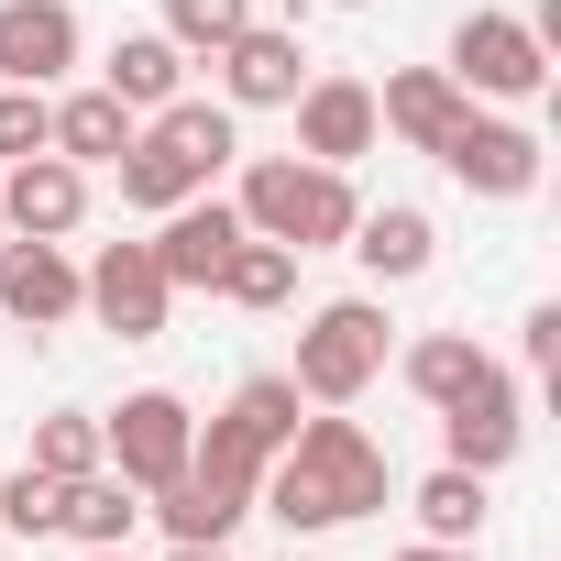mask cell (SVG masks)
I'll return each instance as SVG.
<instances>
[{"mask_svg": "<svg viewBox=\"0 0 561 561\" xmlns=\"http://www.w3.org/2000/svg\"><path fill=\"white\" fill-rule=\"evenodd\" d=\"M298 264H309V253H287V242H264V231H242L209 298H231V309H287V298H298Z\"/></svg>", "mask_w": 561, "mask_h": 561, "instance_id": "23", "label": "cell"}, {"mask_svg": "<svg viewBox=\"0 0 561 561\" xmlns=\"http://www.w3.org/2000/svg\"><path fill=\"white\" fill-rule=\"evenodd\" d=\"M342 12H364V0H342Z\"/></svg>", "mask_w": 561, "mask_h": 561, "instance_id": "35", "label": "cell"}, {"mask_svg": "<svg viewBox=\"0 0 561 561\" xmlns=\"http://www.w3.org/2000/svg\"><path fill=\"white\" fill-rule=\"evenodd\" d=\"M231 209H242V231L287 242V253H342L364 198H353V176H342V165H309V154H253Z\"/></svg>", "mask_w": 561, "mask_h": 561, "instance_id": "2", "label": "cell"}, {"mask_svg": "<svg viewBox=\"0 0 561 561\" xmlns=\"http://www.w3.org/2000/svg\"><path fill=\"white\" fill-rule=\"evenodd\" d=\"M451 78H462V100H539L550 89V45L517 12H462L451 23Z\"/></svg>", "mask_w": 561, "mask_h": 561, "instance_id": "5", "label": "cell"}, {"mask_svg": "<svg viewBox=\"0 0 561 561\" xmlns=\"http://www.w3.org/2000/svg\"><path fill=\"white\" fill-rule=\"evenodd\" d=\"M440 165H451V187H473V198H528V187H539V133H528V122H495V111H462V122L440 133Z\"/></svg>", "mask_w": 561, "mask_h": 561, "instance_id": "7", "label": "cell"}, {"mask_svg": "<svg viewBox=\"0 0 561 561\" xmlns=\"http://www.w3.org/2000/svg\"><path fill=\"white\" fill-rule=\"evenodd\" d=\"M298 408H309V397H298L287 375H242L220 419H231V430H242V440H253V451L275 462V451H287V440H298Z\"/></svg>", "mask_w": 561, "mask_h": 561, "instance_id": "26", "label": "cell"}, {"mask_svg": "<svg viewBox=\"0 0 561 561\" xmlns=\"http://www.w3.org/2000/svg\"><path fill=\"white\" fill-rule=\"evenodd\" d=\"M165 561H231V539H176Z\"/></svg>", "mask_w": 561, "mask_h": 561, "instance_id": "33", "label": "cell"}, {"mask_svg": "<svg viewBox=\"0 0 561 561\" xmlns=\"http://www.w3.org/2000/svg\"><path fill=\"white\" fill-rule=\"evenodd\" d=\"M144 517H165V539H231V528L253 517V495H231V484H209V473H176V484L144 495Z\"/></svg>", "mask_w": 561, "mask_h": 561, "instance_id": "22", "label": "cell"}, {"mask_svg": "<svg viewBox=\"0 0 561 561\" xmlns=\"http://www.w3.org/2000/svg\"><path fill=\"white\" fill-rule=\"evenodd\" d=\"M397 561H484V539H419V550H397Z\"/></svg>", "mask_w": 561, "mask_h": 561, "instance_id": "32", "label": "cell"}, {"mask_svg": "<svg viewBox=\"0 0 561 561\" xmlns=\"http://www.w3.org/2000/svg\"><path fill=\"white\" fill-rule=\"evenodd\" d=\"M100 89H111L122 111H165V100L187 89V56H176L165 34H122V45H111V67H100Z\"/></svg>", "mask_w": 561, "mask_h": 561, "instance_id": "20", "label": "cell"}, {"mask_svg": "<svg viewBox=\"0 0 561 561\" xmlns=\"http://www.w3.org/2000/svg\"><path fill=\"white\" fill-rule=\"evenodd\" d=\"M397 495V462H386V440L364 430V419H298V440L264 462V484H253V506L287 528V539H320V528H353V517H375Z\"/></svg>", "mask_w": 561, "mask_h": 561, "instance_id": "1", "label": "cell"}, {"mask_svg": "<svg viewBox=\"0 0 561 561\" xmlns=\"http://www.w3.org/2000/svg\"><path fill=\"white\" fill-rule=\"evenodd\" d=\"M375 287H408V275H430L440 264V231H430V209H408V198H386V209H353V242H342Z\"/></svg>", "mask_w": 561, "mask_h": 561, "instance_id": "17", "label": "cell"}, {"mask_svg": "<svg viewBox=\"0 0 561 561\" xmlns=\"http://www.w3.org/2000/svg\"><path fill=\"white\" fill-rule=\"evenodd\" d=\"M484 364H495V353H484L473 331H419V342L397 353V375H408V397H419V408H451Z\"/></svg>", "mask_w": 561, "mask_h": 561, "instance_id": "21", "label": "cell"}, {"mask_svg": "<svg viewBox=\"0 0 561 561\" xmlns=\"http://www.w3.org/2000/svg\"><path fill=\"white\" fill-rule=\"evenodd\" d=\"M78 561H133V550H78Z\"/></svg>", "mask_w": 561, "mask_h": 561, "instance_id": "34", "label": "cell"}, {"mask_svg": "<svg viewBox=\"0 0 561 561\" xmlns=\"http://www.w3.org/2000/svg\"><path fill=\"white\" fill-rule=\"evenodd\" d=\"M45 144H56V100L0 78V165H23V154H45Z\"/></svg>", "mask_w": 561, "mask_h": 561, "instance_id": "30", "label": "cell"}, {"mask_svg": "<svg viewBox=\"0 0 561 561\" xmlns=\"http://www.w3.org/2000/svg\"><path fill=\"white\" fill-rule=\"evenodd\" d=\"M0 320H23V331L78 320V253H67V242H23V231H0Z\"/></svg>", "mask_w": 561, "mask_h": 561, "instance_id": "12", "label": "cell"}, {"mask_svg": "<svg viewBox=\"0 0 561 561\" xmlns=\"http://www.w3.org/2000/svg\"><path fill=\"white\" fill-rule=\"evenodd\" d=\"M100 440H111V473L154 495V484H176V473H187V440H198V408H187L176 386H133V397H122V408L100 419Z\"/></svg>", "mask_w": 561, "mask_h": 561, "instance_id": "4", "label": "cell"}, {"mask_svg": "<svg viewBox=\"0 0 561 561\" xmlns=\"http://www.w3.org/2000/svg\"><path fill=\"white\" fill-rule=\"evenodd\" d=\"M375 375H386V298H331V309H309L287 386H298L309 408H353Z\"/></svg>", "mask_w": 561, "mask_h": 561, "instance_id": "3", "label": "cell"}, {"mask_svg": "<svg viewBox=\"0 0 561 561\" xmlns=\"http://www.w3.org/2000/svg\"><path fill=\"white\" fill-rule=\"evenodd\" d=\"M209 67H220V100H231V111H287V100L309 89V45H298V23H242Z\"/></svg>", "mask_w": 561, "mask_h": 561, "instance_id": "9", "label": "cell"}, {"mask_svg": "<svg viewBox=\"0 0 561 561\" xmlns=\"http://www.w3.org/2000/svg\"><path fill=\"white\" fill-rule=\"evenodd\" d=\"M56 506H67V484L56 473H0V539H56Z\"/></svg>", "mask_w": 561, "mask_h": 561, "instance_id": "29", "label": "cell"}, {"mask_svg": "<svg viewBox=\"0 0 561 561\" xmlns=\"http://www.w3.org/2000/svg\"><path fill=\"white\" fill-rule=\"evenodd\" d=\"M231 242H242V209L198 187V198H176V209L154 220V242H144V253H154V275H165V287L187 298V287H220V264H231Z\"/></svg>", "mask_w": 561, "mask_h": 561, "instance_id": "11", "label": "cell"}, {"mask_svg": "<svg viewBox=\"0 0 561 561\" xmlns=\"http://www.w3.org/2000/svg\"><path fill=\"white\" fill-rule=\"evenodd\" d=\"M78 309H89L111 342H154V331H165V309H176V287L154 275V253H144V242H100V253L78 264Z\"/></svg>", "mask_w": 561, "mask_h": 561, "instance_id": "6", "label": "cell"}, {"mask_svg": "<svg viewBox=\"0 0 561 561\" xmlns=\"http://www.w3.org/2000/svg\"><path fill=\"white\" fill-rule=\"evenodd\" d=\"M89 220V165H67L56 144L23 154V165H0V231H23V242H67Z\"/></svg>", "mask_w": 561, "mask_h": 561, "instance_id": "10", "label": "cell"}, {"mask_svg": "<svg viewBox=\"0 0 561 561\" xmlns=\"http://www.w3.org/2000/svg\"><path fill=\"white\" fill-rule=\"evenodd\" d=\"M242 23H253V0H165V23H154V34H165L176 56H220Z\"/></svg>", "mask_w": 561, "mask_h": 561, "instance_id": "28", "label": "cell"}, {"mask_svg": "<svg viewBox=\"0 0 561 561\" xmlns=\"http://www.w3.org/2000/svg\"><path fill=\"white\" fill-rule=\"evenodd\" d=\"M111 176H122V209H144V220H165L176 198H198V176H187V165H176L154 133H133V154H122Z\"/></svg>", "mask_w": 561, "mask_h": 561, "instance_id": "27", "label": "cell"}, {"mask_svg": "<svg viewBox=\"0 0 561 561\" xmlns=\"http://www.w3.org/2000/svg\"><path fill=\"white\" fill-rule=\"evenodd\" d=\"M462 111H473V100H462L451 67H397V78L375 89V133H397L408 154H440V133H451Z\"/></svg>", "mask_w": 561, "mask_h": 561, "instance_id": "15", "label": "cell"}, {"mask_svg": "<svg viewBox=\"0 0 561 561\" xmlns=\"http://www.w3.org/2000/svg\"><path fill=\"white\" fill-rule=\"evenodd\" d=\"M56 528H67L78 550H133V528H144V484H122V473L100 462V473H78V484H67Z\"/></svg>", "mask_w": 561, "mask_h": 561, "instance_id": "18", "label": "cell"}, {"mask_svg": "<svg viewBox=\"0 0 561 561\" xmlns=\"http://www.w3.org/2000/svg\"><path fill=\"white\" fill-rule=\"evenodd\" d=\"M517 440H528V408H517V375L506 364H484L451 408H440V451L462 462V473H506L517 462Z\"/></svg>", "mask_w": 561, "mask_h": 561, "instance_id": "8", "label": "cell"}, {"mask_svg": "<svg viewBox=\"0 0 561 561\" xmlns=\"http://www.w3.org/2000/svg\"><path fill=\"white\" fill-rule=\"evenodd\" d=\"M144 133H154V144H165V154H176L198 187L242 165V111H231V100H187V89H176L165 111H144Z\"/></svg>", "mask_w": 561, "mask_h": 561, "instance_id": "16", "label": "cell"}, {"mask_svg": "<svg viewBox=\"0 0 561 561\" xmlns=\"http://www.w3.org/2000/svg\"><path fill=\"white\" fill-rule=\"evenodd\" d=\"M34 473H56V484H78V473H100L111 462V440H100V408H45L34 419V451H23Z\"/></svg>", "mask_w": 561, "mask_h": 561, "instance_id": "25", "label": "cell"}, {"mask_svg": "<svg viewBox=\"0 0 561 561\" xmlns=\"http://www.w3.org/2000/svg\"><path fill=\"white\" fill-rule=\"evenodd\" d=\"M133 133H144V111H122L111 89H67V100H56V154H67V165H122Z\"/></svg>", "mask_w": 561, "mask_h": 561, "instance_id": "19", "label": "cell"}, {"mask_svg": "<svg viewBox=\"0 0 561 561\" xmlns=\"http://www.w3.org/2000/svg\"><path fill=\"white\" fill-rule=\"evenodd\" d=\"M528 375H561V309L550 298L528 309Z\"/></svg>", "mask_w": 561, "mask_h": 561, "instance_id": "31", "label": "cell"}, {"mask_svg": "<svg viewBox=\"0 0 561 561\" xmlns=\"http://www.w3.org/2000/svg\"><path fill=\"white\" fill-rule=\"evenodd\" d=\"M484 484H495V473H462V462L419 473V484H408V517H419V539H484Z\"/></svg>", "mask_w": 561, "mask_h": 561, "instance_id": "24", "label": "cell"}, {"mask_svg": "<svg viewBox=\"0 0 561 561\" xmlns=\"http://www.w3.org/2000/svg\"><path fill=\"white\" fill-rule=\"evenodd\" d=\"M287 111H298V154H309V165H353V154H375V89H364V78L331 67V78H309Z\"/></svg>", "mask_w": 561, "mask_h": 561, "instance_id": "13", "label": "cell"}, {"mask_svg": "<svg viewBox=\"0 0 561 561\" xmlns=\"http://www.w3.org/2000/svg\"><path fill=\"white\" fill-rule=\"evenodd\" d=\"M78 67V12L67 0H0V78L12 89H56Z\"/></svg>", "mask_w": 561, "mask_h": 561, "instance_id": "14", "label": "cell"}]
</instances>
